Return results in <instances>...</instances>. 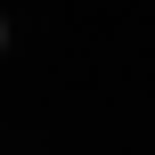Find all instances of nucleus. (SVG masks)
Listing matches in <instances>:
<instances>
[{"mask_svg":"<svg viewBox=\"0 0 155 155\" xmlns=\"http://www.w3.org/2000/svg\"><path fill=\"white\" fill-rule=\"evenodd\" d=\"M0 41H8V25H0Z\"/></svg>","mask_w":155,"mask_h":155,"instance_id":"nucleus-1","label":"nucleus"}]
</instances>
